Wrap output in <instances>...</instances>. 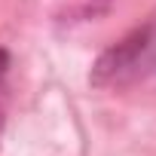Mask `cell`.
Returning a JSON list of instances; mask_svg holds the SVG:
<instances>
[{"instance_id":"cell-1","label":"cell","mask_w":156,"mask_h":156,"mask_svg":"<svg viewBox=\"0 0 156 156\" xmlns=\"http://www.w3.org/2000/svg\"><path fill=\"white\" fill-rule=\"evenodd\" d=\"M156 61V22L126 34L119 43L104 49L92 67L95 86H126L147 73V67Z\"/></svg>"}]
</instances>
